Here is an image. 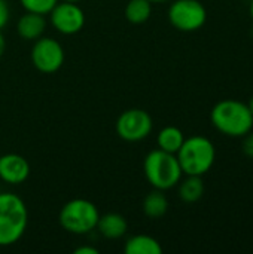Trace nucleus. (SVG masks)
<instances>
[{"mask_svg": "<svg viewBox=\"0 0 253 254\" xmlns=\"http://www.w3.org/2000/svg\"><path fill=\"white\" fill-rule=\"evenodd\" d=\"M210 122L221 134L239 138L253 128V115L248 103L227 98L213 106Z\"/></svg>", "mask_w": 253, "mask_h": 254, "instance_id": "f257e3e1", "label": "nucleus"}, {"mask_svg": "<svg viewBox=\"0 0 253 254\" xmlns=\"http://www.w3.org/2000/svg\"><path fill=\"white\" fill-rule=\"evenodd\" d=\"M28 211L25 202L12 192L0 193V247L18 243L27 231Z\"/></svg>", "mask_w": 253, "mask_h": 254, "instance_id": "f03ea898", "label": "nucleus"}, {"mask_svg": "<svg viewBox=\"0 0 253 254\" xmlns=\"http://www.w3.org/2000/svg\"><path fill=\"white\" fill-rule=\"evenodd\" d=\"M182 173L186 176H204L216 161V149L210 138L204 135H192L185 138L176 153Z\"/></svg>", "mask_w": 253, "mask_h": 254, "instance_id": "7ed1b4c3", "label": "nucleus"}, {"mask_svg": "<svg viewBox=\"0 0 253 254\" xmlns=\"http://www.w3.org/2000/svg\"><path fill=\"white\" fill-rule=\"evenodd\" d=\"M146 180L154 189L169 190L177 186L183 173L174 153L155 149L149 152L143 162Z\"/></svg>", "mask_w": 253, "mask_h": 254, "instance_id": "20e7f679", "label": "nucleus"}, {"mask_svg": "<svg viewBox=\"0 0 253 254\" xmlns=\"http://www.w3.org/2000/svg\"><path fill=\"white\" fill-rule=\"evenodd\" d=\"M100 213L94 202L76 198L64 204L60 211L58 220L64 231L75 235H85L97 228Z\"/></svg>", "mask_w": 253, "mask_h": 254, "instance_id": "39448f33", "label": "nucleus"}, {"mask_svg": "<svg viewBox=\"0 0 253 254\" xmlns=\"http://www.w3.org/2000/svg\"><path fill=\"white\" fill-rule=\"evenodd\" d=\"M167 15L170 24L183 33L197 31L207 21V10L200 0H174Z\"/></svg>", "mask_w": 253, "mask_h": 254, "instance_id": "423d86ee", "label": "nucleus"}, {"mask_svg": "<svg viewBox=\"0 0 253 254\" xmlns=\"http://www.w3.org/2000/svg\"><path fill=\"white\" fill-rule=\"evenodd\" d=\"M152 118L143 109H128L122 112L115 124V129L119 138L130 143L145 140L152 132Z\"/></svg>", "mask_w": 253, "mask_h": 254, "instance_id": "0eeeda50", "label": "nucleus"}, {"mask_svg": "<svg viewBox=\"0 0 253 254\" xmlns=\"http://www.w3.org/2000/svg\"><path fill=\"white\" fill-rule=\"evenodd\" d=\"M31 63L40 73H55L64 64V49L52 37H39L31 48Z\"/></svg>", "mask_w": 253, "mask_h": 254, "instance_id": "6e6552de", "label": "nucleus"}, {"mask_svg": "<svg viewBox=\"0 0 253 254\" xmlns=\"http://www.w3.org/2000/svg\"><path fill=\"white\" fill-rule=\"evenodd\" d=\"M48 15L52 27L66 36L79 33L85 25V13L82 7L75 1L60 0Z\"/></svg>", "mask_w": 253, "mask_h": 254, "instance_id": "1a4fd4ad", "label": "nucleus"}, {"mask_svg": "<svg viewBox=\"0 0 253 254\" xmlns=\"http://www.w3.org/2000/svg\"><path fill=\"white\" fill-rule=\"evenodd\" d=\"M30 176L28 161L16 153L0 155V180L7 185H21Z\"/></svg>", "mask_w": 253, "mask_h": 254, "instance_id": "9d476101", "label": "nucleus"}, {"mask_svg": "<svg viewBox=\"0 0 253 254\" xmlns=\"http://www.w3.org/2000/svg\"><path fill=\"white\" fill-rule=\"evenodd\" d=\"M45 28H46L45 15L34 13V12H25L22 16H19L16 22V31L19 37L24 40H37L45 33Z\"/></svg>", "mask_w": 253, "mask_h": 254, "instance_id": "9b49d317", "label": "nucleus"}, {"mask_svg": "<svg viewBox=\"0 0 253 254\" xmlns=\"http://www.w3.org/2000/svg\"><path fill=\"white\" fill-rule=\"evenodd\" d=\"M95 229L106 240H119L127 234L128 223L124 216L118 213H107L104 216H100Z\"/></svg>", "mask_w": 253, "mask_h": 254, "instance_id": "f8f14e48", "label": "nucleus"}, {"mask_svg": "<svg viewBox=\"0 0 253 254\" xmlns=\"http://www.w3.org/2000/svg\"><path fill=\"white\" fill-rule=\"evenodd\" d=\"M124 252L125 254H161L163 247L154 237L139 234L127 240Z\"/></svg>", "mask_w": 253, "mask_h": 254, "instance_id": "ddd939ff", "label": "nucleus"}, {"mask_svg": "<svg viewBox=\"0 0 253 254\" xmlns=\"http://www.w3.org/2000/svg\"><path fill=\"white\" fill-rule=\"evenodd\" d=\"M179 185V198L186 204H194L200 201L204 195V182L201 176H186V179H180Z\"/></svg>", "mask_w": 253, "mask_h": 254, "instance_id": "4468645a", "label": "nucleus"}, {"mask_svg": "<svg viewBox=\"0 0 253 254\" xmlns=\"http://www.w3.org/2000/svg\"><path fill=\"white\" fill-rule=\"evenodd\" d=\"M169 211V199L164 195V190L154 189L143 199V213L149 219H161Z\"/></svg>", "mask_w": 253, "mask_h": 254, "instance_id": "2eb2a0df", "label": "nucleus"}, {"mask_svg": "<svg viewBox=\"0 0 253 254\" xmlns=\"http://www.w3.org/2000/svg\"><path fill=\"white\" fill-rule=\"evenodd\" d=\"M185 141V135L183 132L177 128V127H164L158 135H157V143H158V149L169 152V153H177V150L180 149V146Z\"/></svg>", "mask_w": 253, "mask_h": 254, "instance_id": "dca6fc26", "label": "nucleus"}, {"mask_svg": "<svg viewBox=\"0 0 253 254\" xmlns=\"http://www.w3.org/2000/svg\"><path fill=\"white\" fill-rule=\"evenodd\" d=\"M152 15V3L148 0H130L125 6V18L131 24H143Z\"/></svg>", "mask_w": 253, "mask_h": 254, "instance_id": "f3484780", "label": "nucleus"}, {"mask_svg": "<svg viewBox=\"0 0 253 254\" xmlns=\"http://www.w3.org/2000/svg\"><path fill=\"white\" fill-rule=\"evenodd\" d=\"M60 0H19L25 12H34L40 15H48Z\"/></svg>", "mask_w": 253, "mask_h": 254, "instance_id": "a211bd4d", "label": "nucleus"}, {"mask_svg": "<svg viewBox=\"0 0 253 254\" xmlns=\"http://www.w3.org/2000/svg\"><path fill=\"white\" fill-rule=\"evenodd\" d=\"M242 150L243 153L253 159V131L251 129L246 135H243V143H242Z\"/></svg>", "mask_w": 253, "mask_h": 254, "instance_id": "6ab92c4d", "label": "nucleus"}, {"mask_svg": "<svg viewBox=\"0 0 253 254\" xmlns=\"http://www.w3.org/2000/svg\"><path fill=\"white\" fill-rule=\"evenodd\" d=\"M9 6L6 0H0V30L7 24L9 21Z\"/></svg>", "mask_w": 253, "mask_h": 254, "instance_id": "aec40b11", "label": "nucleus"}, {"mask_svg": "<svg viewBox=\"0 0 253 254\" xmlns=\"http://www.w3.org/2000/svg\"><path fill=\"white\" fill-rule=\"evenodd\" d=\"M75 254H98V250L95 247L89 246H81L75 250Z\"/></svg>", "mask_w": 253, "mask_h": 254, "instance_id": "412c9836", "label": "nucleus"}, {"mask_svg": "<svg viewBox=\"0 0 253 254\" xmlns=\"http://www.w3.org/2000/svg\"><path fill=\"white\" fill-rule=\"evenodd\" d=\"M4 49H6V40H4V36L1 34V30H0V58L4 54Z\"/></svg>", "mask_w": 253, "mask_h": 254, "instance_id": "4be33fe9", "label": "nucleus"}, {"mask_svg": "<svg viewBox=\"0 0 253 254\" xmlns=\"http://www.w3.org/2000/svg\"><path fill=\"white\" fill-rule=\"evenodd\" d=\"M248 106H249V109H251V112H252V115H253V95L251 97V100H249Z\"/></svg>", "mask_w": 253, "mask_h": 254, "instance_id": "5701e85b", "label": "nucleus"}, {"mask_svg": "<svg viewBox=\"0 0 253 254\" xmlns=\"http://www.w3.org/2000/svg\"><path fill=\"white\" fill-rule=\"evenodd\" d=\"M249 13H251V18H252L253 21V0L251 1V6H249Z\"/></svg>", "mask_w": 253, "mask_h": 254, "instance_id": "b1692460", "label": "nucleus"}, {"mask_svg": "<svg viewBox=\"0 0 253 254\" xmlns=\"http://www.w3.org/2000/svg\"><path fill=\"white\" fill-rule=\"evenodd\" d=\"M151 3H166V1H170V0H148Z\"/></svg>", "mask_w": 253, "mask_h": 254, "instance_id": "393cba45", "label": "nucleus"}, {"mask_svg": "<svg viewBox=\"0 0 253 254\" xmlns=\"http://www.w3.org/2000/svg\"><path fill=\"white\" fill-rule=\"evenodd\" d=\"M63 1H75V3H78V1H81V0H63Z\"/></svg>", "mask_w": 253, "mask_h": 254, "instance_id": "a878e982", "label": "nucleus"}]
</instances>
